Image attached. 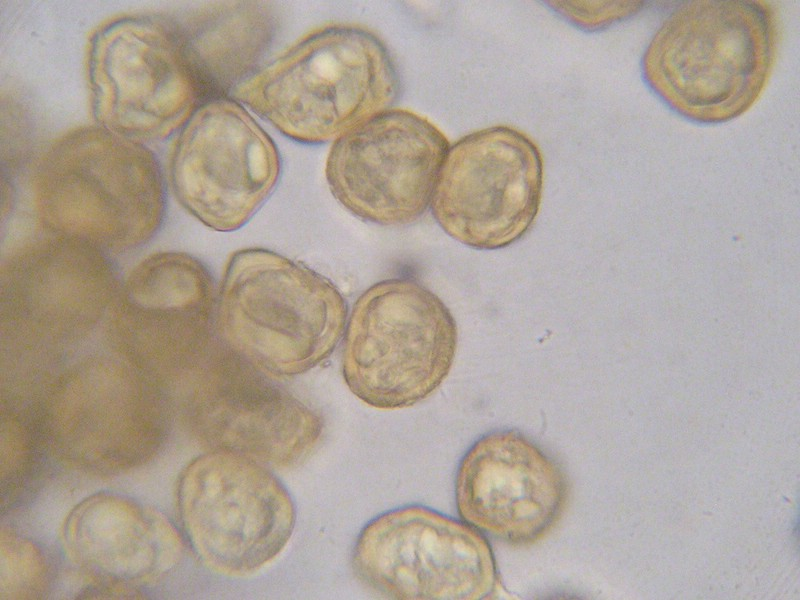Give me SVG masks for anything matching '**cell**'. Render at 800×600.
<instances>
[{"instance_id":"1","label":"cell","mask_w":800,"mask_h":600,"mask_svg":"<svg viewBox=\"0 0 800 600\" xmlns=\"http://www.w3.org/2000/svg\"><path fill=\"white\" fill-rule=\"evenodd\" d=\"M400 93L384 42L360 25L331 24L300 39L234 95L286 137L317 144L390 110Z\"/></svg>"},{"instance_id":"2","label":"cell","mask_w":800,"mask_h":600,"mask_svg":"<svg viewBox=\"0 0 800 600\" xmlns=\"http://www.w3.org/2000/svg\"><path fill=\"white\" fill-rule=\"evenodd\" d=\"M217 318L229 348L277 376L305 373L335 349L347 304L326 277L276 252H235L219 290Z\"/></svg>"},{"instance_id":"3","label":"cell","mask_w":800,"mask_h":600,"mask_svg":"<svg viewBox=\"0 0 800 600\" xmlns=\"http://www.w3.org/2000/svg\"><path fill=\"white\" fill-rule=\"evenodd\" d=\"M345 332V383L365 404L383 410L410 407L434 393L450 372L458 341L448 307L413 278L368 288Z\"/></svg>"},{"instance_id":"4","label":"cell","mask_w":800,"mask_h":600,"mask_svg":"<svg viewBox=\"0 0 800 600\" xmlns=\"http://www.w3.org/2000/svg\"><path fill=\"white\" fill-rule=\"evenodd\" d=\"M179 501L197 555L226 576L250 575L269 564L288 543L296 521L282 482L264 464L228 450L189 464Z\"/></svg>"},{"instance_id":"5","label":"cell","mask_w":800,"mask_h":600,"mask_svg":"<svg viewBox=\"0 0 800 600\" xmlns=\"http://www.w3.org/2000/svg\"><path fill=\"white\" fill-rule=\"evenodd\" d=\"M352 563L365 584L392 599H491L499 582L481 532L418 504L370 520L356 539Z\"/></svg>"},{"instance_id":"6","label":"cell","mask_w":800,"mask_h":600,"mask_svg":"<svg viewBox=\"0 0 800 600\" xmlns=\"http://www.w3.org/2000/svg\"><path fill=\"white\" fill-rule=\"evenodd\" d=\"M543 162L524 133L497 125L449 146L430 210L440 228L476 250H498L521 239L536 219Z\"/></svg>"},{"instance_id":"7","label":"cell","mask_w":800,"mask_h":600,"mask_svg":"<svg viewBox=\"0 0 800 600\" xmlns=\"http://www.w3.org/2000/svg\"><path fill=\"white\" fill-rule=\"evenodd\" d=\"M90 81L103 128L139 142L189 119L200 81L175 25L141 17L115 21L94 37Z\"/></svg>"},{"instance_id":"8","label":"cell","mask_w":800,"mask_h":600,"mask_svg":"<svg viewBox=\"0 0 800 600\" xmlns=\"http://www.w3.org/2000/svg\"><path fill=\"white\" fill-rule=\"evenodd\" d=\"M445 135L428 119L390 109L338 137L325 176L334 198L361 220L405 226L430 207Z\"/></svg>"},{"instance_id":"9","label":"cell","mask_w":800,"mask_h":600,"mask_svg":"<svg viewBox=\"0 0 800 600\" xmlns=\"http://www.w3.org/2000/svg\"><path fill=\"white\" fill-rule=\"evenodd\" d=\"M281 160L272 138L237 102L201 105L179 135L175 194L196 219L220 232L243 227L274 191Z\"/></svg>"},{"instance_id":"10","label":"cell","mask_w":800,"mask_h":600,"mask_svg":"<svg viewBox=\"0 0 800 600\" xmlns=\"http://www.w3.org/2000/svg\"><path fill=\"white\" fill-rule=\"evenodd\" d=\"M454 484L461 520L513 546L542 539L567 499L559 464L515 429L493 430L475 440L458 464Z\"/></svg>"},{"instance_id":"11","label":"cell","mask_w":800,"mask_h":600,"mask_svg":"<svg viewBox=\"0 0 800 600\" xmlns=\"http://www.w3.org/2000/svg\"><path fill=\"white\" fill-rule=\"evenodd\" d=\"M40 189L88 212L124 221L161 213L163 183L153 154L106 128L71 133L47 152L38 167ZM67 203V204H68Z\"/></svg>"},{"instance_id":"12","label":"cell","mask_w":800,"mask_h":600,"mask_svg":"<svg viewBox=\"0 0 800 600\" xmlns=\"http://www.w3.org/2000/svg\"><path fill=\"white\" fill-rule=\"evenodd\" d=\"M68 555L81 567L122 581H147L171 570L181 538L159 511L126 496L98 493L84 499L64 526Z\"/></svg>"},{"instance_id":"13","label":"cell","mask_w":800,"mask_h":600,"mask_svg":"<svg viewBox=\"0 0 800 600\" xmlns=\"http://www.w3.org/2000/svg\"><path fill=\"white\" fill-rule=\"evenodd\" d=\"M129 290L137 304L150 309L204 311L211 300L208 270L182 253H162L142 262L132 273Z\"/></svg>"},{"instance_id":"14","label":"cell","mask_w":800,"mask_h":600,"mask_svg":"<svg viewBox=\"0 0 800 600\" xmlns=\"http://www.w3.org/2000/svg\"><path fill=\"white\" fill-rule=\"evenodd\" d=\"M0 569L2 594L15 596L33 587L40 578L41 557L29 541L2 535Z\"/></svg>"}]
</instances>
